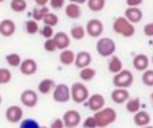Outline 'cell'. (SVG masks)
<instances>
[{"mask_svg":"<svg viewBox=\"0 0 153 128\" xmlns=\"http://www.w3.org/2000/svg\"><path fill=\"white\" fill-rule=\"evenodd\" d=\"M53 99L54 101L56 103H67L70 99H71V89H70L69 85L66 84H58L55 86V89L53 91Z\"/></svg>","mask_w":153,"mask_h":128,"instance_id":"obj_6","label":"cell"},{"mask_svg":"<svg viewBox=\"0 0 153 128\" xmlns=\"http://www.w3.org/2000/svg\"><path fill=\"white\" fill-rule=\"evenodd\" d=\"M90 97L89 89L85 84L82 82H74L71 85V100L76 104H82L86 103Z\"/></svg>","mask_w":153,"mask_h":128,"instance_id":"obj_4","label":"cell"},{"mask_svg":"<svg viewBox=\"0 0 153 128\" xmlns=\"http://www.w3.org/2000/svg\"><path fill=\"white\" fill-rule=\"evenodd\" d=\"M62 120L66 128H75L81 124V113L75 109H69L65 112Z\"/></svg>","mask_w":153,"mask_h":128,"instance_id":"obj_7","label":"cell"},{"mask_svg":"<svg viewBox=\"0 0 153 128\" xmlns=\"http://www.w3.org/2000/svg\"><path fill=\"white\" fill-rule=\"evenodd\" d=\"M86 34L91 38H100L103 32V24L100 19H90L86 24Z\"/></svg>","mask_w":153,"mask_h":128,"instance_id":"obj_8","label":"cell"},{"mask_svg":"<svg viewBox=\"0 0 153 128\" xmlns=\"http://www.w3.org/2000/svg\"><path fill=\"white\" fill-rule=\"evenodd\" d=\"M108 69L111 74H117V73H120L122 69H124V66H122V61L120 59V57H117V55L110 57L109 64H108Z\"/></svg>","mask_w":153,"mask_h":128,"instance_id":"obj_22","label":"cell"},{"mask_svg":"<svg viewBox=\"0 0 153 128\" xmlns=\"http://www.w3.org/2000/svg\"><path fill=\"white\" fill-rule=\"evenodd\" d=\"M42 22L46 24V26H51V27H54V26H56V24H58L59 18H58V15H56V13H54V12H48L47 15L45 16V19H43Z\"/></svg>","mask_w":153,"mask_h":128,"instance_id":"obj_31","label":"cell"},{"mask_svg":"<svg viewBox=\"0 0 153 128\" xmlns=\"http://www.w3.org/2000/svg\"><path fill=\"white\" fill-rule=\"evenodd\" d=\"M106 1L105 0H87V7L93 12H100L105 8Z\"/></svg>","mask_w":153,"mask_h":128,"instance_id":"obj_28","label":"cell"},{"mask_svg":"<svg viewBox=\"0 0 153 128\" xmlns=\"http://www.w3.org/2000/svg\"><path fill=\"white\" fill-rule=\"evenodd\" d=\"M20 103L27 108H34L38 104V93L34 89H26L20 94Z\"/></svg>","mask_w":153,"mask_h":128,"instance_id":"obj_9","label":"cell"},{"mask_svg":"<svg viewBox=\"0 0 153 128\" xmlns=\"http://www.w3.org/2000/svg\"><path fill=\"white\" fill-rule=\"evenodd\" d=\"M40 34H42V37H45L46 39H51V38L54 37V27H51V26H43L42 28H40Z\"/></svg>","mask_w":153,"mask_h":128,"instance_id":"obj_36","label":"cell"},{"mask_svg":"<svg viewBox=\"0 0 153 128\" xmlns=\"http://www.w3.org/2000/svg\"><path fill=\"white\" fill-rule=\"evenodd\" d=\"M144 34L149 38H153V22L146 23L145 26H144Z\"/></svg>","mask_w":153,"mask_h":128,"instance_id":"obj_40","label":"cell"},{"mask_svg":"<svg viewBox=\"0 0 153 128\" xmlns=\"http://www.w3.org/2000/svg\"><path fill=\"white\" fill-rule=\"evenodd\" d=\"M141 81L145 86H153V70L148 69L145 72H143V76H141Z\"/></svg>","mask_w":153,"mask_h":128,"instance_id":"obj_32","label":"cell"},{"mask_svg":"<svg viewBox=\"0 0 153 128\" xmlns=\"http://www.w3.org/2000/svg\"><path fill=\"white\" fill-rule=\"evenodd\" d=\"M70 35H71L73 39L81 40V39H83L85 35H86V28L82 27L81 24H75V26H73L71 30H70Z\"/></svg>","mask_w":153,"mask_h":128,"instance_id":"obj_24","label":"cell"},{"mask_svg":"<svg viewBox=\"0 0 153 128\" xmlns=\"http://www.w3.org/2000/svg\"><path fill=\"white\" fill-rule=\"evenodd\" d=\"M95 74H97V72H95V69H93V67L87 66V67H83V69L79 70V78H81L82 81H91L93 78L95 77Z\"/></svg>","mask_w":153,"mask_h":128,"instance_id":"obj_25","label":"cell"},{"mask_svg":"<svg viewBox=\"0 0 153 128\" xmlns=\"http://www.w3.org/2000/svg\"><path fill=\"white\" fill-rule=\"evenodd\" d=\"M86 103H87V108H89L90 111H93V112H98V111H101L102 108H105V99H103V96L100 93L91 94Z\"/></svg>","mask_w":153,"mask_h":128,"instance_id":"obj_11","label":"cell"},{"mask_svg":"<svg viewBox=\"0 0 153 128\" xmlns=\"http://www.w3.org/2000/svg\"><path fill=\"white\" fill-rule=\"evenodd\" d=\"M19 128H42V126L35 119H24L20 121Z\"/></svg>","mask_w":153,"mask_h":128,"instance_id":"obj_35","label":"cell"},{"mask_svg":"<svg viewBox=\"0 0 153 128\" xmlns=\"http://www.w3.org/2000/svg\"><path fill=\"white\" fill-rule=\"evenodd\" d=\"M5 61H7V64L10 65V66L18 67V66H20V64H22V61H23V59L20 58V55H19V54L11 53V54H7V57H5Z\"/></svg>","mask_w":153,"mask_h":128,"instance_id":"obj_29","label":"cell"},{"mask_svg":"<svg viewBox=\"0 0 153 128\" xmlns=\"http://www.w3.org/2000/svg\"><path fill=\"white\" fill-rule=\"evenodd\" d=\"M90 64H91V54L89 51H79V53L75 54L74 65L79 70L83 69V67H87Z\"/></svg>","mask_w":153,"mask_h":128,"instance_id":"obj_15","label":"cell"},{"mask_svg":"<svg viewBox=\"0 0 153 128\" xmlns=\"http://www.w3.org/2000/svg\"><path fill=\"white\" fill-rule=\"evenodd\" d=\"M70 3H75V4H83V3H87V0H69Z\"/></svg>","mask_w":153,"mask_h":128,"instance_id":"obj_44","label":"cell"},{"mask_svg":"<svg viewBox=\"0 0 153 128\" xmlns=\"http://www.w3.org/2000/svg\"><path fill=\"white\" fill-rule=\"evenodd\" d=\"M16 31V26L15 22L11 20V19H3L0 22V34L5 38H10L15 34Z\"/></svg>","mask_w":153,"mask_h":128,"instance_id":"obj_14","label":"cell"},{"mask_svg":"<svg viewBox=\"0 0 153 128\" xmlns=\"http://www.w3.org/2000/svg\"><path fill=\"white\" fill-rule=\"evenodd\" d=\"M144 0H126V5L128 7H138L143 4Z\"/></svg>","mask_w":153,"mask_h":128,"instance_id":"obj_42","label":"cell"},{"mask_svg":"<svg viewBox=\"0 0 153 128\" xmlns=\"http://www.w3.org/2000/svg\"><path fill=\"white\" fill-rule=\"evenodd\" d=\"M3 1H4V0H0V3H3Z\"/></svg>","mask_w":153,"mask_h":128,"instance_id":"obj_50","label":"cell"},{"mask_svg":"<svg viewBox=\"0 0 153 128\" xmlns=\"http://www.w3.org/2000/svg\"><path fill=\"white\" fill-rule=\"evenodd\" d=\"M141 108V101L140 99H129L126 101V111L129 113H137Z\"/></svg>","mask_w":153,"mask_h":128,"instance_id":"obj_27","label":"cell"},{"mask_svg":"<svg viewBox=\"0 0 153 128\" xmlns=\"http://www.w3.org/2000/svg\"><path fill=\"white\" fill-rule=\"evenodd\" d=\"M50 128H66V127H65V123L62 119H55V120L51 123Z\"/></svg>","mask_w":153,"mask_h":128,"instance_id":"obj_41","label":"cell"},{"mask_svg":"<svg viewBox=\"0 0 153 128\" xmlns=\"http://www.w3.org/2000/svg\"><path fill=\"white\" fill-rule=\"evenodd\" d=\"M83 128H98L97 121H95L94 116H89V118L85 119V121H83Z\"/></svg>","mask_w":153,"mask_h":128,"instance_id":"obj_38","label":"cell"},{"mask_svg":"<svg viewBox=\"0 0 153 128\" xmlns=\"http://www.w3.org/2000/svg\"><path fill=\"white\" fill-rule=\"evenodd\" d=\"M152 45H153V42H152Z\"/></svg>","mask_w":153,"mask_h":128,"instance_id":"obj_52","label":"cell"},{"mask_svg":"<svg viewBox=\"0 0 153 128\" xmlns=\"http://www.w3.org/2000/svg\"><path fill=\"white\" fill-rule=\"evenodd\" d=\"M113 30H114V32H117V34L122 35V37H125V38L133 37V35H134V32H136L134 24L130 23V22L128 20L125 16H118V18L114 20Z\"/></svg>","mask_w":153,"mask_h":128,"instance_id":"obj_2","label":"cell"},{"mask_svg":"<svg viewBox=\"0 0 153 128\" xmlns=\"http://www.w3.org/2000/svg\"><path fill=\"white\" fill-rule=\"evenodd\" d=\"M10 7L13 12H23L27 8V1L26 0H11Z\"/></svg>","mask_w":153,"mask_h":128,"instance_id":"obj_30","label":"cell"},{"mask_svg":"<svg viewBox=\"0 0 153 128\" xmlns=\"http://www.w3.org/2000/svg\"><path fill=\"white\" fill-rule=\"evenodd\" d=\"M54 42H55L56 47H58V50H66V49H69L70 46V37L66 34V32L63 31H59V32H55L53 37Z\"/></svg>","mask_w":153,"mask_h":128,"instance_id":"obj_13","label":"cell"},{"mask_svg":"<svg viewBox=\"0 0 153 128\" xmlns=\"http://www.w3.org/2000/svg\"><path fill=\"white\" fill-rule=\"evenodd\" d=\"M94 119L97 121L98 128L109 127L117 120V112L113 108H102L101 111L94 113Z\"/></svg>","mask_w":153,"mask_h":128,"instance_id":"obj_1","label":"cell"},{"mask_svg":"<svg viewBox=\"0 0 153 128\" xmlns=\"http://www.w3.org/2000/svg\"><path fill=\"white\" fill-rule=\"evenodd\" d=\"M0 104H1V94H0Z\"/></svg>","mask_w":153,"mask_h":128,"instance_id":"obj_47","label":"cell"},{"mask_svg":"<svg viewBox=\"0 0 153 128\" xmlns=\"http://www.w3.org/2000/svg\"><path fill=\"white\" fill-rule=\"evenodd\" d=\"M151 100H152V103H153V92H152V94H151Z\"/></svg>","mask_w":153,"mask_h":128,"instance_id":"obj_46","label":"cell"},{"mask_svg":"<svg viewBox=\"0 0 153 128\" xmlns=\"http://www.w3.org/2000/svg\"><path fill=\"white\" fill-rule=\"evenodd\" d=\"M152 65H153V55H152Z\"/></svg>","mask_w":153,"mask_h":128,"instance_id":"obj_49","label":"cell"},{"mask_svg":"<svg viewBox=\"0 0 153 128\" xmlns=\"http://www.w3.org/2000/svg\"><path fill=\"white\" fill-rule=\"evenodd\" d=\"M12 78V73L5 67H0V85L3 84H8Z\"/></svg>","mask_w":153,"mask_h":128,"instance_id":"obj_34","label":"cell"},{"mask_svg":"<svg viewBox=\"0 0 153 128\" xmlns=\"http://www.w3.org/2000/svg\"><path fill=\"white\" fill-rule=\"evenodd\" d=\"M151 115H149L146 111H138L137 113H134V118H133V121L137 127H145L151 124Z\"/></svg>","mask_w":153,"mask_h":128,"instance_id":"obj_19","label":"cell"},{"mask_svg":"<svg viewBox=\"0 0 153 128\" xmlns=\"http://www.w3.org/2000/svg\"><path fill=\"white\" fill-rule=\"evenodd\" d=\"M141 128H153L152 126H145V127H141Z\"/></svg>","mask_w":153,"mask_h":128,"instance_id":"obj_45","label":"cell"},{"mask_svg":"<svg viewBox=\"0 0 153 128\" xmlns=\"http://www.w3.org/2000/svg\"><path fill=\"white\" fill-rule=\"evenodd\" d=\"M133 66L138 72H145V70H148L149 66V58L145 54H137L133 58Z\"/></svg>","mask_w":153,"mask_h":128,"instance_id":"obj_18","label":"cell"},{"mask_svg":"<svg viewBox=\"0 0 153 128\" xmlns=\"http://www.w3.org/2000/svg\"><path fill=\"white\" fill-rule=\"evenodd\" d=\"M134 77H133V73L128 69H122L120 73L114 74L113 77V85L116 88H124L128 89L129 86H132Z\"/></svg>","mask_w":153,"mask_h":128,"instance_id":"obj_5","label":"cell"},{"mask_svg":"<svg viewBox=\"0 0 153 128\" xmlns=\"http://www.w3.org/2000/svg\"><path fill=\"white\" fill-rule=\"evenodd\" d=\"M103 128H108V127H103Z\"/></svg>","mask_w":153,"mask_h":128,"instance_id":"obj_51","label":"cell"},{"mask_svg":"<svg viewBox=\"0 0 153 128\" xmlns=\"http://www.w3.org/2000/svg\"><path fill=\"white\" fill-rule=\"evenodd\" d=\"M125 18L130 22V23L136 24L138 22H141L143 19V11L138 7H128L125 10Z\"/></svg>","mask_w":153,"mask_h":128,"instance_id":"obj_17","label":"cell"},{"mask_svg":"<svg viewBox=\"0 0 153 128\" xmlns=\"http://www.w3.org/2000/svg\"><path fill=\"white\" fill-rule=\"evenodd\" d=\"M50 12V10H48V7H35L34 10H32V19L34 20H36V22H39V20H43L45 19V16L47 15V13Z\"/></svg>","mask_w":153,"mask_h":128,"instance_id":"obj_26","label":"cell"},{"mask_svg":"<svg viewBox=\"0 0 153 128\" xmlns=\"http://www.w3.org/2000/svg\"><path fill=\"white\" fill-rule=\"evenodd\" d=\"M111 100H113L116 104H124L129 100L130 94H129V91L128 89H124V88H116L113 92H111Z\"/></svg>","mask_w":153,"mask_h":128,"instance_id":"obj_16","label":"cell"},{"mask_svg":"<svg viewBox=\"0 0 153 128\" xmlns=\"http://www.w3.org/2000/svg\"><path fill=\"white\" fill-rule=\"evenodd\" d=\"M26 31L28 32L30 35H34L39 31V24H38L36 20L31 19V20H27L26 22Z\"/></svg>","mask_w":153,"mask_h":128,"instance_id":"obj_33","label":"cell"},{"mask_svg":"<svg viewBox=\"0 0 153 128\" xmlns=\"http://www.w3.org/2000/svg\"><path fill=\"white\" fill-rule=\"evenodd\" d=\"M35 3L38 7H45L47 3H50V0H35Z\"/></svg>","mask_w":153,"mask_h":128,"instance_id":"obj_43","label":"cell"},{"mask_svg":"<svg viewBox=\"0 0 153 128\" xmlns=\"http://www.w3.org/2000/svg\"><path fill=\"white\" fill-rule=\"evenodd\" d=\"M5 119L12 124L19 123V121L23 120V109L19 105H11L5 111Z\"/></svg>","mask_w":153,"mask_h":128,"instance_id":"obj_10","label":"cell"},{"mask_svg":"<svg viewBox=\"0 0 153 128\" xmlns=\"http://www.w3.org/2000/svg\"><path fill=\"white\" fill-rule=\"evenodd\" d=\"M65 3L66 0H50V7L53 10H61L65 7Z\"/></svg>","mask_w":153,"mask_h":128,"instance_id":"obj_39","label":"cell"},{"mask_svg":"<svg viewBox=\"0 0 153 128\" xmlns=\"http://www.w3.org/2000/svg\"><path fill=\"white\" fill-rule=\"evenodd\" d=\"M56 84L54 80H51V78H45V80H42L39 84H38V92L42 94H48L50 92H53L54 89H55Z\"/></svg>","mask_w":153,"mask_h":128,"instance_id":"obj_20","label":"cell"},{"mask_svg":"<svg viewBox=\"0 0 153 128\" xmlns=\"http://www.w3.org/2000/svg\"><path fill=\"white\" fill-rule=\"evenodd\" d=\"M65 13H66V16L70 19H79L82 15L81 5L75 4V3H69V4L65 7Z\"/></svg>","mask_w":153,"mask_h":128,"instance_id":"obj_21","label":"cell"},{"mask_svg":"<svg viewBox=\"0 0 153 128\" xmlns=\"http://www.w3.org/2000/svg\"><path fill=\"white\" fill-rule=\"evenodd\" d=\"M42 128H48V127H46V126H42Z\"/></svg>","mask_w":153,"mask_h":128,"instance_id":"obj_48","label":"cell"},{"mask_svg":"<svg viewBox=\"0 0 153 128\" xmlns=\"http://www.w3.org/2000/svg\"><path fill=\"white\" fill-rule=\"evenodd\" d=\"M59 61L61 64L66 65V66H70L75 62V53L70 49H66V50H62L61 54H59Z\"/></svg>","mask_w":153,"mask_h":128,"instance_id":"obj_23","label":"cell"},{"mask_svg":"<svg viewBox=\"0 0 153 128\" xmlns=\"http://www.w3.org/2000/svg\"><path fill=\"white\" fill-rule=\"evenodd\" d=\"M19 70H20V73L24 76H34L38 70V64L35 59L26 58L22 61L20 66H19Z\"/></svg>","mask_w":153,"mask_h":128,"instance_id":"obj_12","label":"cell"},{"mask_svg":"<svg viewBox=\"0 0 153 128\" xmlns=\"http://www.w3.org/2000/svg\"><path fill=\"white\" fill-rule=\"evenodd\" d=\"M95 49H97V53L100 54L101 57H111L114 55V53H116V43H114V40L111 39V38H100L97 42V45H95Z\"/></svg>","mask_w":153,"mask_h":128,"instance_id":"obj_3","label":"cell"},{"mask_svg":"<svg viewBox=\"0 0 153 128\" xmlns=\"http://www.w3.org/2000/svg\"><path fill=\"white\" fill-rule=\"evenodd\" d=\"M43 47H45V50L48 51V53H53V51L58 50V47H56V45H55L53 38H51V39H46L45 43H43Z\"/></svg>","mask_w":153,"mask_h":128,"instance_id":"obj_37","label":"cell"}]
</instances>
